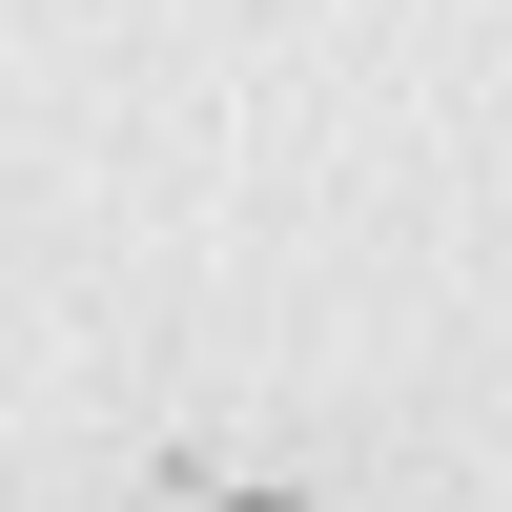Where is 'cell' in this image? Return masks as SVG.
Instances as JSON below:
<instances>
[]
</instances>
